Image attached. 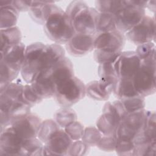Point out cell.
Here are the masks:
<instances>
[{
	"instance_id": "obj_3",
	"label": "cell",
	"mask_w": 156,
	"mask_h": 156,
	"mask_svg": "<svg viewBox=\"0 0 156 156\" xmlns=\"http://www.w3.org/2000/svg\"><path fill=\"white\" fill-rule=\"evenodd\" d=\"M155 58L141 60V65L132 80L138 93L146 97L156 91Z\"/></svg>"
},
{
	"instance_id": "obj_36",
	"label": "cell",
	"mask_w": 156,
	"mask_h": 156,
	"mask_svg": "<svg viewBox=\"0 0 156 156\" xmlns=\"http://www.w3.org/2000/svg\"><path fill=\"white\" fill-rule=\"evenodd\" d=\"M23 97L26 102L31 107L41 102V99L34 91L31 84L27 83L24 85L23 89Z\"/></svg>"
},
{
	"instance_id": "obj_39",
	"label": "cell",
	"mask_w": 156,
	"mask_h": 156,
	"mask_svg": "<svg viewBox=\"0 0 156 156\" xmlns=\"http://www.w3.org/2000/svg\"><path fill=\"white\" fill-rule=\"evenodd\" d=\"M90 146L82 140L73 141L71 144L67 154L68 155H83L87 153Z\"/></svg>"
},
{
	"instance_id": "obj_1",
	"label": "cell",
	"mask_w": 156,
	"mask_h": 156,
	"mask_svg": "<svg viewBox=\"0 0 156 156\" xmlns=\"http://www.w3.org/2000/svg\"><path fill=\"white\" fill-rule=\"evenodd\" d=\"M46 46L42 43H34L26 48L21 74L27 83L30 84L39 73L49 68Z\"/></svg>"
},
{
	"instance_id": "obj_5",
	"label": "cell",
	"mask_w": 156,
	"mask_h": 156,
	"mask_svg": "<svg viewBox=\"0 0 156 156\" xmlns=\"http://www.w3.org/2000/svg\"><path fill=\"white\" fill-rule=\"evenodd\" d=\"M85 94L86 88L83 82L73 76L55 87L54 96L60 106L67 108L83 99Z\"/></svg>"
},
{
	"instance_id": "obj_12",
	"label": "cell",
	"mask_w": 156,
	"mask_h": 156,
	"mask_svg": "<svg viewBox=\"0 0 156 156\" xmlns=\"http://www.w3.org/2000/svg\"><path fill=\"white\" fill-rule=\"evenodd\" d=\"M41 122L37 115L30 113L13 119L9 126L21 138L26 140L37 137Z\"/></svg>"
},
{
	"instance_id": "obj_15",
	"label": "cell",
	"mask_w": 156,
	"mask_h": 156,
	"mask_svg": "<svg viewBox=\"0 0 156 156\" xmlns=\"http://www.w3.org/2000/svg\"><path fill=\"white\" fill-rule=\"evenodd\" d=\"M72 142L66 132L60 129L44 144L42 155H65Z\"/></svg>"
},
{
	"instance_id": "obj_29",
	"label": "cell",
	"mask_w": 156,
	"mask_h": 156,
	"mask_svg": "<svg viewBox=\"0 0 156 156\" xmlns=\"http://www.w3.org/2000/svg\"><path fill=\"white\" fill-rule=\"evenodd\" d=\"M24 85L21 82H10L4 89L1 90V94L12 101L23 100V89Z\"/></svg>"
},
{
	"instance_id": "obj_24",
	"label": "cell",
	"mask_w": 156,
	"mask_h": 156,
	"mask_svg": "<svg viewBox=\"0 0 156 156\" xmlns=\"http://www.w3.org/2000/svg\"><path fill=\"white\" fill-rule=\"evenodd\" d=\"M56 121L52 119H46L41 122L37 137L44 144L46 143L50 138L60 128Z\"/></svg>"
},
{
	"instance_id": "obj_23",
	"label": "cell",
	"mask_w": 156,
	"mask_h": 156,
	"mask_svg": "<svg viewBox=\"0 0 156 156\" xmlns=\"http://www.w3.org/2000/svg\"><path fill=\"white\" fill-rule=\"evenodd\" d=\"M0 16L1 29L10 28L16 26L19 12L11 4L0 7Z\"/></svg>"
},
{
	"instance_id": "obj_13",
	"label": "cell",
	"mask_w": 156,
	"mask_h": 156,
	"mask_svg": "<svg viewBox=\"0 0 156 156\" xmlns=\"http://www.w3.org/2000/svg\"><path fill=\"white\" fill-rule=\"evenodd\" d=\"M0 155H23L24 140L10 126L1 130Z\"/></svg>"
},
{
	"instance_id": "obj_7",
	"label": "cell",
	"mask_w": 156,
	"mask_h": 156,
	"mask_svg": "<svg viewBox=\"0 0 156 156\" xmlns=\"http://www.w3.org/2000/svg\"><path fill=\"white\" fill-rule=\"evenodd\" d=\"M124 6L113 16L116 30L126 33L136 25L145 16L144 9L131 5L129 1H124Z\"/></svg>"
},
{
	"instance_id": "obj_44",
	"label": "cell",
	"mask_w": 156,
	"mask_h": 156,
	"mask_svg": "<svg viewBox=\"0 0 156 156\" xmlns=\"http://www.w3.org/2000/svg\"><path fill=\"white\" fill-rule=\"evenodd\" d=\"M155 1H147V7L148 9H149L151 11L155 12Z\"/></svg>"
},
{
	"instance_id": "obj_11",
	"label": "cell",
	"mask_w": 156,
	"mask_h": 156,
	"mask_svg": "<svg viewBox=\"0 0 156 156\" xmlns=\"http://www.w3.org/2000/svg\"><path fill=\"white\" fill-rule=\"evenodd\" d=\"M93 37L95 49L119 53L125 44V35L118 30L96 33Z\"/></svg>"
},
{
	"instance_id": "obj_45",
	"label": "cell",
	"mask_w": 156,
	"mask_h": 156,
	"mask_svg": "<svg viewBox=\"0 0 156 156\" xmlns=\"http://www.w3.org/2000/svg\"><path fill=\"white\" fill-rule=\"evenodd\" d=\"M13 1L12 0H0V7L12 4Z\"/></svg>"
},
{
	"instance_id": "obj_43",
	"label": "cell",
	"mask_w": 156,
	"mask_h": 156,
	"mask_svg": "<svg viewBox=\"0 0 156 156\" xmlns=\"http://www.w3.org/2000/svg\"><path fill=\"white\" fill-rule=\"evenodd\" d=\"M32 1H13L12 5L19 12H26L29 11Z\"/></svg>"
},
{
	"instance_id": "obj_26",
	"label": "cell",
	"mask_w": 156,
	"mask_h": 156,
	"mask_svg": "<svg viewBox=\"0 0 156 156\" xmlns=\"http://www.w3.org/2000/svg\"><path fill=\"white\" fill-rule=\"evenodd\" d=\"M116 30L114 16L111 14L99 12L96 22V33L110 32Z\"/></svg>"
},
{
	"instance_id": "obj_42",
	"label": "cell",
	"mask_w": 156,
	"mask_h": 156,
	"mask_svg": "<svg viewBox=\"0 0 156 156\" xmlns=\"http://www.w3.org/2000/svg\"><path fill=\"white\" fill-rule=\"evenodd\" d=\"M114 62H110L99 64L98 66V74L100 77H117L114 69Z\"/></svg>"
},
{
	"instance_id": "obj_41",
	"label": "cell",
	"mask_w": 156,
	"mask_h": 156,
	"mask_svg": "<svg viewBox=\"0 0 156 156\" xmlns=\"http://www.w3.org/2000/svg\"><path fill=\"white\" fill-rule=\"evenodd\" d=\"M116 140L114 135H102L97 144V146L101 150L110 152L115 151Z\"/></svg>"
},
{
	"instance_id": "obj_30",
	"label": "cell",
	"mask_w": 156,
	"mask_h": 156,
	"mask_svg": "<svg viewBox=\"0 0 156 156\" xmlns=\"http://www.w3.org/2000/svg\"><path fill=\"white\" fill-rule=\"evenodd\" d=\"M55 119L60 127L65 128L69 124L77 120V115L73 109L63 107L56 112Z\"/></svg>"
},
{
	"instance_id": "obj_6",
	"label": "cell",
	"mask_w": 156,
	"mask_h": 156,
	"mask_svg": "<svg viewBox=\"0 0 156 156\" xmlns=\"http://www.w3.org/2000/svg\"><path fill=\"white\" fill-rule=\"evenodd\" d=\"M146 110L144 109L129 113L118 126L114 136L116 140L133 141L143 128Z\"/></svg>"
},
{
	"instance_id": "obj_17",
	"label": "cell",
	"mask_w": 156,
	"mask_h": 156,
	"mask_svg": "<svg viewBox=\"0 0 156 156\" xmlns=\"http://www.w3.org/2000/svg\"><path fill=\"white\" fill-rule=\"evenodd\" d=\"M68 52L75 56H81L93 51L94 48L93 35L75 34L66 43Z\"/></svg>"
},
{
	"instance_id": "obj_25",
	"label": "cell",
	"mask_w": 156,
	"mask_h": 156,
	"mask_svg": "<svg viewBox=\"0 0 156 156\" xmlns=\"http://www.w3.org/2000/svg\"><path fill=\"white\" fill-rule=\"evenodd\" d=\"M31 106L23 100L13 101L6 112H1L7 114L11 119V121L16 118L25 116L30 113Z\"/></svg>"
},
{
	"instance_id": "obj_16",
	"label": "cell",
	"mask_w": 156,
	"mask_h": 156,
	"mask_svg": "<svg viewBox=\"0 0 156 156\" xmlns=\"http://www.w3.org/2000/svg\"><path fill=\"white\" fill-rule=\"evenodd\" d=\"M43 71L47 73L55 87L74 76L72 62L66 57Z\"/></svg>"
},
{
	"instance_id": "obj_33",
	"label": "cell",
	"mask_w": 156,
	"mask_h": 156,
	"mask_svg": "<svg viewBox=\"0 0 156 156\" xmlns=\"http://www.w3.org/2000/svg\"><path fill=\"white\" fill-rule=\"evenodd\" d=\"M102 135L97 127H88L84 129L82 140L89 146H94L97 145Z\"/></svg>"
},
{
	"instance_id": "obj_21",
	"label": "cell",
	"mask_w": 156,
	"mask_h": 156,
	"mask_svg": "<svg viewBox=\"0 0 156 156\" xmlns=\"http://www.w3.org/2000/svg\"><path fill=\"white\" fill-rule=\"evenodd\" d=\"M21 33L17 26L1 29V52L21 43Z\"/></svg>"
},
{
	"instance_id": "obj_19",
	"label": "cell",
	"mask_w": 156,
	"mask_h": 156,
	"mask_svg": "<svg viewBox=\"0 0 156 156\" xmlns=\"http://www.w3.org/2000/svg\"><path fill=\"white\" fill-rule=\"evenodd\" d=\"M30 84L34 91L41 99L49 98L55 94V85L44 71L39 73Z\"/></svg>"
},
{
	"instance_id": "obj_37",
	"label": "cell",
	"mask_w": 156,
	"mask_h": 156,
	"mask_svg": "<svg viewBox=\"0 0 156 156\" xmlns=\"http://www.w3.org/2000/svg\"><path fill=\"white\" fill-rule=\"evenodd\" d=\"M156 151V141L149 143L135 145L133 155L155 156Z\"/></svg>"
},
{
	"instance_id": "obj_10",
	"label": "cell",
	"mask_w": 156,
	"mask_h": 156,
	"mask_svg": "<svg viewBox=\"0 0 156 156\" xmlns=\"http://www.w3.org/2000/svg\"><path fill=\"white\" fill-rule=\"evenodd\" d=\"M141 60L135 51L121 52L114 62L118 79H132L141 65Z\"/></svg>"
},
{
	"instance_id": "obj_34",
	"label": "cell",
	"mask_w": 156,
	"mask_h": 156,
	"mask_svg": "<svg viewBox=\"0 0 156 156\" xmlns=\"http://www.w3.org/2000/svg\"><path fill=\"white\" fill-rule=\"evenodd\" d=\"M141 60L155 58V44L154 42H149L140 44L135 51Z\"/></svg>"
},
{
	"instance_id": "obj_28",
	"label": "cell",
	"mask_w": 156,
	"mask_h": 156,
	"mask_svg": "<svg viewBox=\"0 0 156 156\" xmlns=\"http://www.w3.org/2000/svg\"><path fill=\"white\" fill-rule=\"evenodd\" d=\"M43 143L37 138L26 139L23 144V155H43Z\"/></svg>"
},
{
	"instance_id": "obj_2",
	"label": "cell",
	"mask_w": 156,
	"mask_h": 156,
	"mask_svg": "<svg viewBox=\"0 0 156 156\" xmlns=\"http://www.w3.org/2000/svg\"><path fill=\"white\" fill-rule=\"evenodd\" d=\"M48 37L55 43H66L76 34L67 14L57 5L44 24Z\"/></svg>"
},
{
	"instance_id": "obj_31",
	"label": "cell",
	"mask_w": 156,
	"mask_h": 156,
	"mask_svg": "<svg viewBox=\"0 0 156 156\" xmlns=\"http://www.w3.org/2000/svg\"><path fill=\"white\" fill-rule=\"evenodd\" d=\"M120 101L128 113L144 109L145 107L144 97L140 94Z\"/></svg>"
},
{
	"instance_id": "obj_38",
	"label": "cell",
	"mask_w": 156,
	"mask_h": 156,
	"mask_svg": "<svg viewBox=\"0 0 156 156\" xmlns=\"http://www.w3.org/2000/svg\"><path fill=\"white\" fill-rule=\"evenodd\" d=\"M134 147L133 141L116 140L115 151L119 155H133Z\"/></svg>"
},
{
	"instance_id": "obj_35",
	"label": "cell",
	"mask_w": 156,
	"mask_h": 156,
	"mask_svg": "<svg viewBox=\"0 0 156 156\" xmlns=\"http://www.w3.org/2000/svg\"><path fill=\"white\" fill-rule=\"evenodd\" d=\"M84 129L83 126L77 121L72 122L64 128V130L73 141L82 139Z\"/></svg>"
},
{
	"instance_id": "obj_4",
	"label": "cell",
	"mask_w": 156,
	"mask_h": 156,
	"mask_svg": "<svg viewBox=\"0 0 156 156\" xmlns=\"http://www.w3.org/2000/svg\"><path fill=\"white\" fill-rule=\"evenodd\" d=\"M102 112L96 126L103 135L107 136L114 135L119 124L128 114L120 100L105 103Z\"/></svg>"
},
{
	"instance_id": "obj_32",
	"label": "cell",
	"mask_w": 156,
	"mask_h": 156,
	"mask_svg": "<svg viewBox=\"0 0 156 156\" xmlns=\"http://www.w3.org/2000/svg\"><path fill=\"white\" fill-rule=\"evenodd\" d=\"M0 65H1L0 87H1V90H2L9 83L13 82V80L17 77L20 72L11 68L3 62L0 61Z\"/></svg>"
},
{
	"instance_id": "obj_40",
	"label": "cell",
	"mask_w": 156,
	"mask_h": 156,
	"mask_svg": "<svg viewBox=\"0 0 156 156\" xmlns=\"http://www.w3.org/2000/svg\"><path fill=\"white\" fill-rule=\"evenodd\" d=\"M121 52L115 53L109 51L95 49L94 57L96 62L99 64L110 62H115Z\"/></svg>"
},
{
	"instance_id": "obj_18",
	"label": "cell",
	"mask_w": 156,
	"mask_h": 156,
	"mask_svg": "<svg viewBox=\"0 0 156 156\" xmlns=\"http://www.w3.org/2000/svg\"><path fill=\"white\" fill-rule=\"evenodd\" d=\"M26 48L25 45L21 42L8 48L5 52H1V61L4 62L11 68L21 72Z\"/></svg>"
},
{
	"instance_id": "obj_22",
	"label": "cell",
	"mask_w": 156,
	"mask_h": 156,
	"mask_svg": "<svg viewBox=\"0 0 156 156\" xmlns=\"http://www.w3.org/2000/svg\"><path fill=\"white\" fill-rule=\"evenodd\" d=\"M113 93L119 100L139 94L134 87L132 80L128 79H118L115 85Z\"/></svg>"
},
{
	"instance_id": "obj_14",
	"label": "cell",
	"mask_w": 156,
	"mask_h": 156,
	"mask_svg": "<svg viewBox=\"0 0 156 156\" xmlns=\"http://www.w3.org/2000/svg\"><path fill=\"white\" fill-rule=\"evenodd\" d=\"M118 80L117 77H101L99 80L91 81L85 86L86 94L96 100L106 101L113 92Z\"/></svg>"
},
{
	"instance_id": "obj_20",
	"label": "cell",
	"mask_w": 156,
	"mask_h": 156,
	"mask_svg": "<svg viewBox=\"0 0 156 156\" xmlns=\"http://www.w3.org/2000/svg\"><path fill=\"white\" fill-rule=\"evenodd\" d=\"M52 1H34L29 10L32 19L40 24H44L46 19L56 7Z\"/></svg>"
},
{
	"instance_id": "obj_27",
	"label": "cell",
	"mask_w": 156,
	"mask_h": 156,
	"mask_svg": "<svg viewBox=\"0 0 156 156\" xmlns=\"http://www.w3.org/2000/svg\"><path fill=\"white\" fill-rule=\"evenodd\" d=\"M95 5V9L98 12L114 15L124 6V1H96Z\"/></svg>"
},
{
	"instance_id": "obj_9",
	"label": "cell",
	"mask_w": 156,
	"mask_h": 156,
	"mask_svg": "<svg viewBox=\"0 0 156 156\" xmlns=\"http://www.w3.org/2000/svg\"><path fill=\"white\" fill-rule=\"evenodd\" d=\"M125 37L138 46L154 41L155 38L154 17L145 15L136 25L126 33Z\"/></svg>"
},
{
	"instance_id": "obj_8",
	"label": "cell",
	"mask_w": 156,
	"mask_h": 156,
	"mask_svg": "<svg viewBox=\"0 0 156 156\" xmlns=\"http://www.w3.org/2000/svg\"><path fill=\"white\" fill-rule=\"evenodd\" d=\"M98 13L95 8L87 5L79 10L70 18L76 33L91 35L95 34Z\"/></svg>"
}]
</instances>
